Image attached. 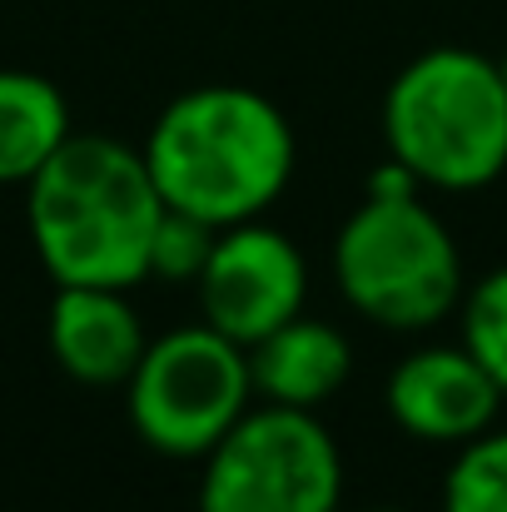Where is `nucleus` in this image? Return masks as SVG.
I'll return each mask as SVG.
<instances>
[{
	"label": "nucleus",
	"instance_id": "nucleus-1",
	"mask_svg": "<svg viewBox=\"0 0 507 512\" xmlns=\"http://www.w3.org/2000/svg\"><path fill=\"white\" fill-rule=\"evenodd\" d=\"M30 239L60 289H135L150 279L165 194L145 150L110 135H75L25 184Z\"/></svg>",
	"mask_w": 507,
	"mask_h": 512
},
{
	"label": "nucleus",
	"instance_id": "nucleus-2",
	"mask_svg": "<svg viewBox=\"0 0 507 512\" xmlns=\"http://www.w3.org/2000/svg\"><path fill=\"white\" fill-rule=\"evenodd\" d=\"M145 165L169 209L229 229L259 219L284 194L294 130L279 105L249 85H199L160 110Z\"/></svg>",
	"mask_w": 507,
	"mask_h": 512
},
{
	"label": "nucleus",
	"instance_id": "nucleus-3",
	"mask_svg": "<svg viewBox=\"0 0 507 512\" xmlns=\"http://www.w3.org/2000/svg\"><path fill=\"white\" fill-rule=\"evenodd\" d=\"M388 150L418 184L483 189L507 170V85L498 60L438 45L398 70L383 100Z\"/></svg>",
	"mask_w": 507,
	"mask_h": 512
},
{
	"label": "nucleus",
	"instance_id": "nucleus-4",
	"mask_svg": "<svg viewBox=\"0 0 507 512\" xmlns=\"http://www.w3.org/2000/svg\"><path fill=\"white\" fill-rule=\"evenodd\" d=\"M343 299L398 334L428 329L463 304V259L448 224L408 194H368L334 239Z\"/></svg>",
	"mask_w": 507,
	"mask_h": 512
},
{
	"label": "nucleus",
	"instance_id": "nucleus-5",
	"mask_svg": "<svg viewBox=\"0 0 507 512\" xmlns=\"http://www.w3.org/2000/svg\"><path fill=\"white\" fill-rule=\"evenodd\" d=\"M125 393L130 423L155 453L204 458L249 413V353L209 324H189L165 339H150Z\"/></svg>",
	"mask_w": 507,
	"mask_h": 512
},
{
	"label": "nucleus",
	"instance_id": "nucleus-6",
	"mask_svg": "<svg viewBox=\"0 0 507 512\" xmlns=\"http://www.w3.org/2000/svg\"><path fill=\"white\" fill-rule=\"evenodd\" d=\"M338 498V443L309 408L264 403L204 453L199 512H338Z\"/></svg>",
	"mask_w": 507,
	"mask_h": 512
},
{
	"label": "nucleus",
	"instance_id": "nucleus-7",
	"mask_svg": "<svg viewBox=\"0 0 507 512\" xmlns=\"http://www.w3.org/2000/svg\"><path fill=\"white\" fill-rule=\"evenodd\" d=\"M194 289L204 304V324L249 348L264 334H274L279 324H289L294 314H304L309 264L289 234L259 219H244V224L219 229L214 254L204 274L194 279Z\"/></svg>",
	"mask_w": 507,
	"mask_h": 512
},
{
	"label": "nucleus",
	"instance_id": "nucleus-8",
	"mask_svg": "<svg viewBox=\"0 0 507 512\" xmlns=\"http://www.w3.org/2000/svg\"><path fill=\"white\" fill-rule=\"evenodd\" d=\"M503 388L468 348H413L388 378V413L423 443H473L493 428Z\"/></svg>",
	"mask_w": 507,
	"mask_h": 512
},
{
	"label": "nucleus",
	"instance_id": "nucleus-9",
	"mask_svg": "<svg viewBox=\"0 0 507 512\" xmlns=\"http://www.w3.org/2000/svg\"><path fill=\"white\" fill-rule=\"evenodd\" d=\"M145 324L125 289H60L50 304V353L55 363L90 388L130 383L145 358Z\"/></svg>",
	"mask_w": 507,
	"mask_h": 512
},
{
	"label": "nucleus",
	"instance_id": "nucleus-10",
	"mask_svg": "<svg viewBox=\"0 0 507 512\" xmlns=\"http://www.w3.org/2000/svg\"><path fill=\"white\" fill-rule=\"evenodd\" d=\"M249 353V378L254 393H264L279 408H319L329 403L353 373V348L324 319H304L294 314L289 324H279L274 334L244 348Z\"/></svg>",
	"mask_w": 507,
	"mask_h": 512
},
{
	"label": "nucleus",
	"instance_id": "nucleus-11",
	"mask_svg": "<svg viewBox=\"0 0 507 512\" xmlns=\"http://www.w3.org/2000/svg\"><path fill=\"white\" fill-rule=\"evenodd\" d=\"M70 140L65 95L30 70H0V184H30Z\"/></svg>",
	"mask_w": 507,
	"mask_h": 512
},
{
	"label": "nucleus",
	"instance_id": "nucleus-12",
	"mask_svg": "<svg viewBox=\"0 0 507 512\" xmlns=\"http://www.w3.org/2000/svg\"><path fill=\"white\" fill-rule=\"evenodd\" d=\"M443 512H507V428L463 443L443 478Z\"/></svg>",
	"mask_w": 507,
	"mask_h": 512
},
{
	"label": "nucleus",
	"instance_id": "nucleus-13",
	"mask_svg": "<svg viewBox=\"0 0 507 512\" xmlns=\"http://www.w3.org/2000/svg\"><path fill=\"white\" fill-rule=\"evenodd\" d=\"M463 348L493 373L507 393V264L483 274L463 304Z\"/></svg>",
	"mask_w": 507,
	"mask_h": 512
},
{
	"label": "nucleus",
	"instance_id": "nucleus-14",
	"mask_svg": "<svg viewBox=\"0 0 507 512\" xmlns=\"http://www.w3.org/2000/svg\"><path fill=\"white\" fill-rule=\"evenodd\" d=\"M214 239L219 229L194 219V214H179V209H165L160 229H155V249H150V274L155 279H169V284H194L214 254Z\"/></svg>",
	"mask_w": 507,
	"mask_h": 512
},
{
	"label": "nucleus",
	"instance_id": "nucleus-15",
	"mask_svg": "<svg viewBox=\"0 0 507 512\" xmlns=\"http://www.w3.org/2000/svg\"><path fill=\"white\" fill-rule=\"evenodd\" d=\"M498 75H503V85H507V55H503V60H498Z\"/></svg>",
	"mask_w": 507,
	"mask_h": 512
},
{
	"label": "nucleus",
	"instance_id": "nucleus-16",
	"mask_svg": "<svg viewBox=\"0 0 507 512\" xmlns=\"http://www.w3.org/2000/svg\"><path fill=\"white\" fill-rule=\"evenodd\" d=\"M363 512H403V508H363Z\"/></svg>",
	"mask_w": 507,
	"mask_h": 512
}]
</instances>
